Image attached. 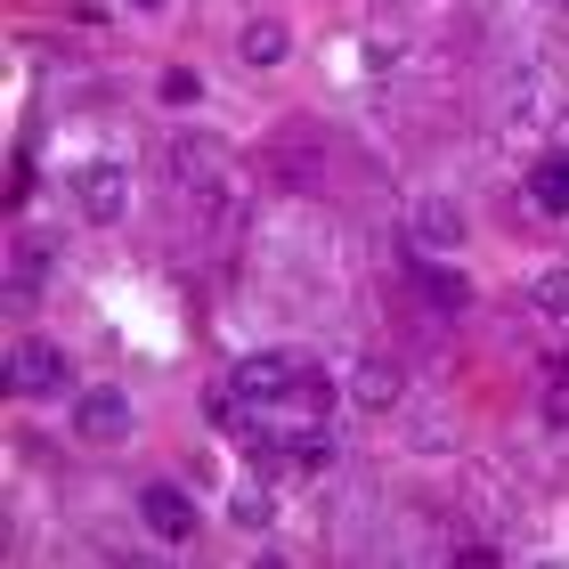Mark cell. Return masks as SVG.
Wrapping results in <instances>:
<instances>
[{
    "label": "cell",
    "instance_id": "2e32d148",
    "mask_svg": "<svg viewBox=\"0 0 569 569\" xmlns=\"http://www.w3.org/2000/svg\"><path fill=\"white\" fill-rule=\"evenodd\" d=\"M41 284V252L33 244H17V261H9V293H33Z\"/></svg>",
    "mask_w": 569,
    "mask_h": 569
},
{
    "label": "cell",
    "instance_id": "5bb4252c",
    "mask_svg": "<svg viewBox=\"0 0 569 569\" xmlns=\"http://www.w3.org/2000/svg\"><path fill=\"white\" fill-rule=\"evenodd\" d=\"M269 521H277L269 488H244V497H237V529H269Z\"/></svg>",
    "mask_w": 569,
    "mask_h": 569
},
{
    "label": "cell",
    "instance_id": "ba28073f",
    "mask_svg": "<svg viewBox=\"0 0 569 569\" xmlns=\"http://www.w3.org/2000/svg\"><path fill=\"white\" fill-rule=\"evenodd\" d=\"M326 407H333V375L326 367H309L293 391H284V416H301V423H326Z\"/></svg>",
    "mask_w": 569,
    "mask_h": 569
},
{
    "label": "cell",
    "instance_id": "52a82bcc",
    "mask_svg": "<svg viewBox=\"0 0 569 569\" xmlns=\"http://www.w3.org/2000/svg\"><path fill=\"white\" fill-rule=\"evenodd\" d=\"M237 49H244V66H284V49H293V33H284L277 17H252L244 33H237Z\"/></svg>",
    "mask_w": 569,
    "mask_h": 569
},
{
    "label": "cell",
    "instance_id": "8fae6325",
    "mask_svg": "<svg viewBox=\"0 0 569 569\" xmlns=\"http://www.w3.org/2000/svg\"><path fill=\"white\" fill-rule=\"evenodd\" d=\"M350 399L358 407H391L399 399V367H391V358H367V367L350 375Z\"/></svg>",
    "mask_w": 569,
    "mask_h": 569
},
{
    "label": "cell",
    "instance_id": "8992f818",
    "mask_svg": "<svg viewBox=\"0 0 569 569\" xmlns=\"http://www.w3.org/2000/svg\"><path fill=\"white\" fill-rule=\"evenodd\" d=\"M416 237H423L431 252H456V244H463V212H456L448 196H423V203H416Z\"/></svg>",
    "mask_w": 569,
    "mask_h": 569
},
{
    "label": "cell",
    "instance_id": "277c9868",
    "mask_svg": "<svg viewBox=\"0 0 569 569\" xmlns=\"http://www.w3.org/2000/svg\"><path fill=\"white\" fill-rule=\"evenodd\" d=\"M139 521L163 537V546H188V537H196V505H188V488H179V480L139 488Z\"/></svg>",
    "mask_w": 569,
    "mask_h": 569
},
{
    "label": "cell",
    "instance_id": "9c48e42d",
    "mask_svg": "<svg viewBox=\"0 0 569 569\" xmlns=\"http://www.w3.org/2000/svg\"><path fill=\"white\" fill-rule=\"evenodd\" d=\"M284 463H293V472H326V463H333V431H326V423L284 431Z\"/></svg>",
    "mask_w": 569,
    "mask_h": 569
},
{
    "label": "cell",
    "instance_id": "e0dca14e",
    "mask_svg": "<svg viewBox=\"0 0 569 569\" xmlns=\"http://www.w3.org/2000/svg\"><path fill=\"white\" fill-rule=\"evenodd\" d=\"M131 9H163V0H131Z\"/></svg>",
    "mask_w": 569,
    "mask_h": 569
},
{
    "label": "cell",
    "instance_id": "4fadbf2b",
    "mask_svg": "<svg viewBox=\"0 0 569 569\" xmlns=\"http://www.w3.org/2000/svg\"><path fill=\"white\" fill-rule=\"evenodd\" d=\"M537 309H546L553 326H569V269H546V277H537Z\"/></svg>",
    "mask_w": 569,
    "mask_h": 569
},
{
    "label": "cell",
    "instance_id": "3957f363",
    "mask_svg": "<svg viewBox=\"0 0 569 569\" xmlns=\"http://www.w3.org/2000/svg\"><path fill=\"white\" fill-rule=\"evenodd\" d=\"M73 203H82V220H122L131 212V179H122V163H82L73 171Z\"/></svg>",
    "mask_w": 569,
    "mask_h": 569
},
{
    "label": "cell",
    "instance_id": "30bf717a",
    "mask_svg": "<svg viewBox=\"0 0 569 569\" xmlns=\"http://www.w3.org/2000/svg\"><path fill=\"white\" fill-rule=\"evenodd\" d=\"M529 196H537V212H569V154H537Z\"/></svg>",
    "mask_w": 569,
    "mask_h": 569
},
{
    "label": "cell",
    "instance_id": "7c38bea8",
    "mask_svg": "<svg viewBox=\"0 0 569 569\" xmlns=\"http://www.w3.org/2000/svg\"><path fill=\"white\" fill-rule=\"evenodd\" d=\"M416 277H423V293H431V301H439V309H463V301H472V284H463V277H456V269H431V261H423V269H416Z\"/></svg>",
    "mask_w": 569,
    "mask_h": 569
},
{
    "label": "cell",
    "instance_id": "6da1fadb",
    "mask_svg": "<svg viewBox=\"0 0 569 569\" xmlns=\"http://www.w3.org/2000/svg\"><path fill=\"white\" fill-rule=\"evenodd\" d=\"M66 382H73V367H66L58 342H17L9 350V391L17 399H58Z\"/></svg>",
    "mask_w": 569,
    "mask_h": 569
},
{
    "label": "cell",
    "instance_id": "5b68a950",
    "mask_svg": "<svg viewBox=\"0 0 569 569\" xmlns=\"http://www.w3.org/2000/svg\"><path fill=\"white\" fill-rule=\"evenodd\" d=\"M73 431H82V439H122V431H131V399H122V391H82V399H73Z\"/></svg>",
    "mask_w": 569,
    "mask_h": 569
},
{
    "label": "cell",
    "instance_id": "7a4b0ae2",
    "mask_svg": "<svg viewBox=\"0 0 569 569\" xmlns=\"http://www.w3.org/2000/svg\"><path fill=\"white\" fill-rule=\"evenodd\" d=\"M301 375H309V358H301V350H261V358H244V367L228 375V382H237L252 407H284V391H293Z\"/></svg>",
    "mask_w": 569,
    "mask_h": 569
},
{
    "label": "cell",
    "instance_id": "9a60e30c",
    "mask_svg": "<svg viewBox=\"0 0 569 569\" xmlns=\"http://www.w3.org/2000/svg\"><path fill=\"white\" fill-rule=\"evenodd\" d=\"M196 98H203V82H196L188 66H171V73H163V107H196Z\"/></svg>",
    "mask_w": 569,
    "mask_h": 569
}]
</instances>
